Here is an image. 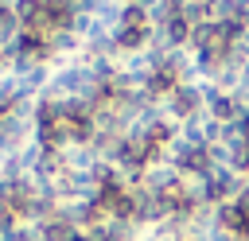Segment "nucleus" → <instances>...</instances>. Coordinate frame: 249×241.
<instances>
[{"label":"nucleus","instance_id":"obj_3","mask_svg":"<svg viewBox=\"0 0 249 241\" xmlns=\"http://www.w3.org/2000/svg\"><path fill=\"white\" fill-rule=\"evenodd\" d=\"M237 128H241V132H245V136H249V109H245V113H241V120H237Z\"/></svg>","mask_w":249,"mask_h":241},{"label":"nucleus","instance_id":"obj_2","mask_svg":"<svg viewBox=\"0 0 249 241\" xmlns=\"http://www.w3.org/2000/svg\"><path fill=\"white\" fill-rule=\"evenodd\" d=\"M117 27H152L148 8H140V4H124V8H121V23H117Z\"/></svg>","mask_w":249,"mask_h":241},{"label":"nucleus","instance_id":"obj_1","mask_svg":"<svg viewBox=\"0 0 249 241\" xmlns=\"http://www.w3.org/2000/svg\"><path fill=\"white\" fill-rule=\"evenodd\" d=\"M214 222H218L222 229L237 233V237H249V194H241V198H230V202L214 206Z\"/></svg>","mask_w":249,"mask_h":241}]
</instances>
